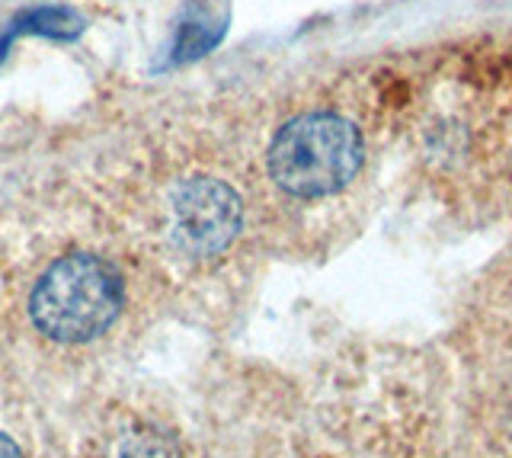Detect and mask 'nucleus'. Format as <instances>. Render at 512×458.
<instances>
[{"mask_svg": "<svg viewBox=\"0 0 512 458\" xmlns=\"http://www.w3.org/2000/svg\"><path fill=\"white\" fill-rule=\"evenodd\" d=\"M365 164L362 129L349 116L311 109L288 119L266 151L269 177L295 199H327L359 177Z\"/></svg>", "mask_w": 512, "mask_h": 458, "instance_id": "1", "label": "nucleus"}, {"mask_svg": "<svg viewBox=\"0 0 512 458\" xmlns=\"http://www.w3.org/2000/svg\"><path fill=\"white\" fill-rule=\"evenodd\" d=\"M122 276L93 254H68L39 276L29 295V318L39 334L58 343H90L116 324Z\"/></svg>", "mask_w": 512, "mask_h": 458, "instance_id": "2", "label": "nucleus"}, {"mask_svg": "<svg viewBox=\"0 0 512 458\" xmlns=\"http://www.w3.org/2000/svg\"><path fill=\"white\" fill-rule=\"evenodd\" d=\"M244 225V205L218 177H186L170 189V234L183 254L208 260L224 254Z\"/></svg>", "mask_w": 512, "mask_h": 458, "instance_id": "3", "label": "nucleus"}, {"mask_svg": "<svg viewBox=\"0 0 512 458\" xmlns=\"http://www.w3.org/2000/svg\"><path fill=\"white\" fill-rule=\"evenodd\" d=\"M87 20L80 17L74 7H61V4H45V7H26L4 26L0 33V65L7 61L10 49L26 36H39V39H55V42H74L84 36Z\"/></svg>", "mask_w": 512, "mask_h": 458, "instance_id": "4", "label": "nucleus"}, {"mask_svg": "<svg viewBox=\"0 0 512 458\" xmlns=\"http://www.w3.org/2000/svg\"><path fill=\"white\" fill-rule=\"evenodd\" d=\"M228 26L221 23H205V20H189L176 29V39H173V49H170V65H189L202 55H208L215 45L224 39Z\"/></svg>", "mask_w": 512, "mask_h": 458, "instance_id": "5", "label": "nucleus"}, {"mask_svg": "<svg viewBox=\"0 0 512 458\" xmlns=\"http://www.w3.org/2000/svg\"><path fill=\"white\" fill-rule=\"evenodd\" d=\"M0 458H23V455H20V449H16L7 436H0Z\"/></svg>", "mask_w": 512, "mask_h": 458, "instance_id": "6", "label": "nucleus"}]
</instances>
